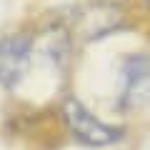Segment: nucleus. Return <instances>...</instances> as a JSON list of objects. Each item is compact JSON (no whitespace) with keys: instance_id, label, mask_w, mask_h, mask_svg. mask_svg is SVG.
<instances>
[{"instance_id":"nucleus-2","label":"nucleus","mask_w":150,"mask_h":150,"mask_svg":"<svg viewBox=\"0 0 150 150\" xmlns=\"http://www.w3.org/2000/svg\"><path fill=\"white\" fill-rule=\"evenodd\" d=\"M150 103V58L148 55H128L123 60V93L120 105L128 110Z\"/></svg>"},{"instance_id":"nucleus-4","label":"nucleus","mask_w":150,"mask_h":150,"mask_svg":"<svg viewBox=\"0 0 150 150\" xmlns=\"http://www.w3.org/2000/svg\"><path fill=\"white\" fill-rule=\"evenodd\" d=\"M148 3H150V0H148Z\"/></svg>"},{"instance_id":"nucleus-3","label":"nucleus","mask_w":150,"mask_h":150,"mask_svg":"<svg viewBox=\"0 0 150 150\" xmlns=\"http://www.w3.org/2000/svg\"><path fill=\"white\" fill-rule=\"evenodd\" d=\"M33 40L28 35H8L0 40V83L13 85L20 78L28 58H30Z\"/></svg>"},{"instance_id":"nucleus-1","label":"nucleus","mask_w":150,"mask_h":150,"mask_svg":"<svg viewBox=\"0 0 150 150\" xmlns=\"http://www.w3.org/2000/svg\"><path fill=\"white\" fill-rule=\"evenodd\" d=\"M63 118H65V123H68L70 133L85 145H95V148L110 145V143H115V140H120V135H123V128H115V125H108V123H103V120H98L95 115H93L80 100H75V98H68V100L63 103Z\"/></svg>"}]
</instances>
